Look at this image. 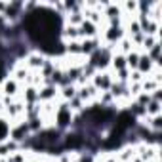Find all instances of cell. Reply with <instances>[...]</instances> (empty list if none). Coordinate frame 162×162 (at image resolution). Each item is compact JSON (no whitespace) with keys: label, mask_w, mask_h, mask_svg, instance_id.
I'll return each instance as SVG.
<instances>
[{"label":"cell","mask_w":162,"mask_h":162,"mask_svg":"<svg viewBox=\"0 0 162 162\" xmlns=\"http://www.w3.org/2000/svg\"><path fill=\"white\" fill-rule=\"evenodd\" d=\"M23 27L27 29V34L36 44L42 46V50L57 52L55 48L59 46L57 38H59V31H61V21H59L57 14L46 10L31 11L23 19Z\"/></svg>","instance_id":"1"},{"label":"cell","mask_w":162,"mask_h":162,"mask_svg":"<svg viewBox=\"0 0 162 162\" xmlns=\"http://www.w3.org/2000/svg\"><path fill=\"white\" fill-rule=\"evenodd\" d=\"M57 120H59V126H67L69 120H71V113L67 111V109H61L57 115Z\"/></svg>","instance_id":"2"},{"label":"cell","mask_w":162,"mask_h":162,"mask_svg":"<svg viewBox=\"0 0 162 162\" xmlns=\"http://www.w3.org/2000/svg\"><path fill=\"white\" fill-rule=\"evenodd\" d=\"M109 75H97L95 76V88H107L111 84V80L107 78Z\"/></svg>","instance_id":"3"},{"label":"cell","mask_w":162,"mask_h":162,"mask_svg":"<svg viewBox=\"0 0 162 162\" xmlns=\"http://www.w3.org/2000/svg\"><path fill=\"white\" fill-rule=\"evenodd\" d=\"M94 29H95V25H94L92 21H82V27H80V32H84V34L92 36V34H94Z\"/></svg>","instance_id":"4"},{"label":"cell","mask_w":162,"mask_h":162,"mask_svg":"<svg viewBox=\"0 0 162 162\" xmlns=\"http://www.w3.org/2000/svg\"><path fill=\"white\" fill-rule=\"evenodd\" d=\"M4 88H6V94H15V88H17V84H15V80H8Z\"/></svg>","instance_id":"5"},{"label":"cell","mask_w":162,"mask_h":162,"mask_svg":"<svg viewBox=\"0 0 162 162\" xmlns=\"http://www.w3.org/2000/svg\"><path fill=\"white\" fill-rule=\"evenodd\" d=\"M128 63L132 65V67H137V65H139V55L137 54H130L128 55Z\"/></svg>","instance_id":"6"},{"label":"cell","mask_w":162,"mask_h":162,"mask_svg":"<svg viewBox=\"0 0 162 162\" xmlns=\"http://www.w3.org/2000/svg\"><path fill=\"white\" fill-rule=\"evenodd\" d=\"M6 135H8V126L4 124V120H0V141L6 139Z\"/></svg>","instance_id":"7"},{"label":"cell","mask_w":162,"mask_h":162,"mask_svg":"<svg viewBox=\"0 0 162 162\" xmlns=\"http://www.w3.org/2000/svg\"><path fill=\"white\" fill-rule=\"evenodd\" d=\"M147 113H149V115H151V113H153V115H158V101H153V103L149 105Z\"/></svg>","instance_id":"8"},{"label":"cell","mask_w":162,"mask_h":162,"mask_svg":"<svg viewBox=\"0 0 162 162\" xmlns=\"http://www.w3.org/2000/svg\"><path fill=\"white\" fill-rule=\"evenodd\" d=\"M29 61H31L32 67H38V65H42V57H38V55H31Z\"/></svg>","instance_id":"9"},{"label":"cell","mask_w":162,"mask_h":162,"mask_svg":"<svg viewBox=\"0 0 162 162\" xmlns=\"http://www.w3.org/2000/svg\"><path fill=\"white\" fill-rule=\"evenodd\" d=\"M122 61H124V57H122V55H118V57H115V67H118V69H120V67L124 65Z\"/></svg>","instance_id":"10"}]
</instances>
